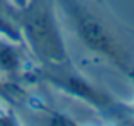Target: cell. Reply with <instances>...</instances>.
<instances>
[{
	"label": "cell",
	"mask_w": 134,
	"mask_h": 126,
	"mask_svg": "<svg viewBox=\"0 0 134 126\" xmlns=\"http://www.w3.org/2000/svg\"><path fill=\"white\" fill-rule=\"evenodd\" d=\"M14 15L26 43L44 61V65L68 61L66 48L63 44L56 20L51 14V9L44 2L29 0Z\"/></svg>",
	"instance_id": "obj_1"
},
{
	"label": "cell",
	"mask_w": 134,
	"mask_h": 126,
	"mask_svg": "<svg viewBox=\"0 0 134 126\" xmlns=\"http://www.w3.org/2000/svg\"><path fill=\"white\" fill-rule=\"evenodd\" d=\"M58 2L68 15L76 36L90 51L105 56L109 61L115 63L119 68L127 70L126 55L122 53V48L110 34L109 27L95 14H92L78 0H58Z\"/></svg>",
	"instance_id": "obj_2"
},
{
	"label": "cell",
	"mask_w": 134,
	"mask_h": 126,
	"mask_svg": "<svg viewBox=\"0 0 134 126\" xmlns=\"http://www.w3.org/2000/svg\"><path fill=\"white\" fill-rule=\"evenodd\" d=\"M44 78H48L49 82H53L56 87L66 90L68 94L82 99L88 101V102L95 104V106L102 107L105 104L110 102L105 94H102L100 90H97L93 85H90L83 77H80L78 73H75L68 66V61L65 63H54V65H48V70L43 72Z\"/></svg>",
	"instance_id": "obj_3"
},
{
	"label": "cell",
	"mask_w": 134,
	"mask_h": 126,
	"mask_svg": "<svg viewBox=\"0 0 134 126\" xmlns=\"http://www.w3.org/2000/svg\"><path fill=\"white\" fill-rule=\"evenodd\" d=\"M17 65H19L17 53L12 48L0 44V66H2L3 70H15Z\"/></svg>",
	"instance_id": "obj_4"
},
{
	"label": "cell",
	"mask_w": 134,
	"mask_h": 126,
	"mask_svg": "<svg viewBox=\"0 0 134 126\" xmlns=\"http://www.w3.org/2000/svg\"><path fill=\"white\" fill-rule=\"evenodd\" d=\"M27 2H29V0H14V3L17 5V9H20V7H24V5H26Z\"/></svg>",
	"instance_id": "obj_5"
},
{
	"label": "cell",
	"mask_w": 134,
	"mask_h": 126,
	"mask_svg": "<svg viewBox=\"0 0 134 126\" xmlns=\"http://www.w3.org/2000/svg\"><path fill=\"white\" fill-rule=\"evenodd\" d=\"M0 7H9V3H7V0H0Z\"/></svg>",
	"instance_id": "obj_6"
}]
</instances>
